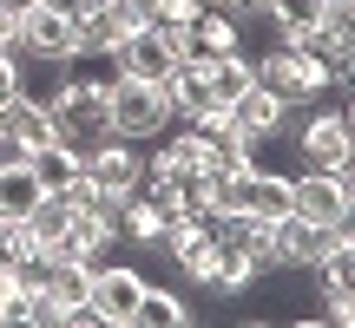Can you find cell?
Returning a JSON list of instances; mask_svg holds the SVG:
<instances>
[{"label":"cell","instance_id":"obj_1","mask_svg":"<svg viewBox=\"0 0 355 328\" xmlns=\"http://www.w3.org/2000/svg\"><path fill=\"white\" fill-rule=\"evenodd\" d=\"M105 125L112 138H158L171 125V99H165V79H132V73H112L105 86Z\"/></svg>","mask_w":355,"mask_h":328},{"label":"cell","instance_id":"obj_2","mask_svg":"<svg viewBox=\"0 0 355 328\" xmlns=\"http://www.w3.org/2000/svg\"><path fill=\"white\" fill-rule=\"evenodd\" d=\"M46 105H53V125H60V138H73L79 152H92L99 138H112V125H105V86H79V79H60Z\"/></svg>","mask_w":355,"mask_h":328},{"label":"cell","instance_id":"obj_3","mask_svg":"<svg viewBox=\"0 0 355 328\" xmlns=\"http://www.w3.org/2000/svg\"><path fill=\"white\" fill-rule=\"evenodd\" d=\"M257 86H263V92H277V99L296 112V105H316L322 92H329V73H322V66L309 60V53H296V46H277L263 66H257Z\"/></svg>","mask_w":355,"mask_h":328},{"label":"cell","instance_id":"obj_4","mask_svg":"<svg viewBox=\"0 0 355 328\" xmlns=\"http://www.w3.org/2000/svg\"><path fill=\"white\" fill-rule=\"evenodd\" d=\"M349 190H355L349 171H303V177H290V210L336 230V224H349Z\"/></svg>","mask_w":355,"mask_h":328},{"label":"cell","instance_id":"obj_5","mask_svg":"<svg viewBox=\"0 0 355 328\" xmlns=\"http://www.w3.org/2000/svg\"><path fill=\"white\" fill-rule=\"evenodd\" d=\"M79 39H73V13H60V7H26V13H13V53H33V60H46V66H60L66 53H73Z\"/></svg>","mask_w":355,"mask_h":328},{"label":"cell","instance_id":"obj_6","mask_svg":"<svg viewBox=\"0 0 355 328\" xmlns=\"http://www.w3.org/2000/svg\"><path fill=\"white\" fill-rule=\"evenodd\" d=\"M139 295H145V276H139V269H125V263L99 269V263H92V289H86L92 322H105V328H132V309H139Z\"/></svg>","mask_w":355,"mask_h":328},{"label":"cell","instance_id":"obj_7","mask_svg":"<svg viewBox=\"0 0 355 328\" xmlns=\"http://www.w3.org/2000/svg\"><path fill=\"white\" fill-rule=\"evenodd\" d=\"M296 152H303V171H349V105L316 112L296 138Z\"/></svg>","mask_w":355,"mask_h":328},{"label":"cell","instance_id":"obj_8","mask_svg":"<svg viewBox=\"0 0 355 328\" xmlns=\"http://www.w3.org/2000/svg\"><path fill=\"white\" fill-rule=\"evenodd\" d=\"M112 66L119 73H132V79H165L171 66H178V53H171V39H165V26H132L125 39L112 46Z\"/></svg>","mask_w":355,"mask_h":328},{"label":"cell","instance_id":"obj_9","mask_svg":"<svg viewBox=\"0 0 355 328\" xmlns=\"http://www.w3.org/2000/svg\"><path fill=\"white\" fill-rule=\"evenodd\" d=\"M86 177L105 197H132V190L145 184V164H139V152H125V138H99L86 152Z\"/></svg>","mask_w":355,"mask_h":328},{"label":"cell","instance_id":"obj_10","mask_svg":"<svg viewBox=\"0 0 355 328\" xmlns=\"http://www.w3.org/2000/svg\"><path fill=\"white\" fill-rule=\"evenodd\" d=\"M322 243H329V230L290 210V217H277V224H270V263H290V269H316Z\"/></svg>","mask_w":355,"mask_h":328},{"label":"cell","instance_id":"obj_11","mask_svg":"<svg viewBox=\"0 0 355 328\" xmlns=\"http://www.w3.org/2000/svg\"><path fill=\"white\" fill-rule=\"evenodd\" d=\"M0 131H7V138L20 145L26 158H33L40 145H53V138H60V125H53V105H46V99H26V92L0 105Z\"/></svg>","mask_w":355,"mask_h":328},{"label":"cell","instance_id":"obj_12","mask_svg":"<svg viewBox=\"0 0 355 328\" xmlns=\"http://www.w3.org/2000/svg\"><path fill=\"white\" fill-rule=\"evenodd\" d=\"M46 197V184H40V171H33V158H13V164H0V224H20L33 203Z\"/></svg>","mask_w":355,"mask_h":328},{"label":"cell","instance_id":"obj_13","mask_svg":"<svg viewBox=\"0 0 355 328\" xmlns=\"http://www.w3.org/2000/svg\"><path fill=\"white\" fill-rule=\"evenodd\" d=\"M165 99H171V118H191L198 105H211V66L204 60H178L165 73Z\"/></svg>","mask_w":355,"mask_h":328},{"label":"cell","instance_id":"obj_14","mask_svg":"<svg viewBox=\"0 0 355 328\" xmlns=\"http://www.w3.org/2000/svg\"><path fill=\"white\" fill-rule=\"evenodd\" d=\"M230 118H237V131L243 138H270V131L290 118V105L277 99V92H263V86H250L243 99H230Z\"/></svg>","mask_w":355,"mask_h":328},{"label":"cell","instance_id":"obj_15","mask_svg":"<svg viewBox=\"0 0 355 328\" xmlns=\"http://www.w3.org/2000/svg\"><path fill=\"white\" fill-rule=\"evenodd\" d=\"M257 276H263V269H257V256L243 250V243H230V237H217V263H211V289H217V295H243V289H250Z\"/></svg>","mask_w":355,"mask_h":328},{"label":"cell","instance_id":"obj_16","mask_svg":"<svg viewBox=\"0 0 355 328\" xmlns=\"http://www.w3.org/2000/svg\"><path fill=\"white\" fill-rule=\"evenodd\" d=\"M171 203H158V197H139V190H132L125 203H119V230H125L132 243H158L165 237V224H171Z\"/></svg>","mask_w":355,"mask_h":328},{"label":"cell","instance_id":"obj_17","mask_svg":"<svg viewBox=\"0 0 355 328\" xmlns=\"http://www.w3.org/2000/svg\"><path fill=\"white\" fill-rule=\"evenodd\" d=\"M33 171H40V184H46V190H60V184H73V177L86 171V152H79L73 138H53V145H40V152H33Z\"/></svg>","mask_w":355,"mask_h":328},{"label":"cell","instance_id":"obj_18","mask_svg":"<svg viewBox=\"0 0 355 328\" xmlns=\"http://www.w3.org/2000/svg\"><path fill=\"white\" fill-rule=\"evenodd\" d=\"M132 322H145V328H184L191 309H184V295H178V289H152V282H145V295H139V309H132Z\"/></svg>","mask_w":355,"mask_h":328},{"label":"cell","instance_id":"obj_19","mask_svg":"<svg viewBox=\"0 0 355 328\" xmlns=\"http://www.w3.org/2000/svg\"><path fill=\"white\" fill-rule=\"evenodd\" d=\"M250 86H257V66L243 60V53H224V60H211V99H217V105L243 99Z\"/></svg>","mask_w":355,"mask_h":328},{"label":"cell","instance_id":"obj_20","mask_svg":"<svg viewBox=\"0 0 355 328\" xmlns=\"http://www.w3.org/2000/svg\"><path fill=\"white\" fill-rule=\"evenodd\" d=\"M152 171H165V177H178V171H204V138H198V131H178L165 152H158Z\"/></svg>","mask_w":355,"mask_h":328},{"label":"cell","instance_id":"obj_21","mask_svg":"<svg viewBox=\"0 0 355 328\" xmlns=\"http://www.w3.org/2000/svg\"><path fill=\"white\" fill-rule=\"evenodd\" d=\"M270 20H277L283 33H296V26H316V20H322V0H270Z\"/></svg>","mask_w":355,"mask_h":328},{"label":"cell","instance_id":"obj_22","mask_svg":"<svg viewBox=\"0 0 355 328\" xmlns=\"http://www.w3.org/2000/svg\"><path fill=\"white\" fill-rule=\"evenodd\" d=\"M20 92H26L20 60H13V53H0V105H7V99H20Z\"/></svg>","mask_w":355,"mask_h":328},{"label":"cell","instance_id":"obj_23","mask_svg":"<svg viewBox=\"0 0 355 328\" xmlns=\"http://www.w3.org/2000/svg\"><path fill=\"white\" fill-rule=\"evenodd\" d=\"M198 7H204V13H230V20H237V13H243V0H198Z\"/></svg>","mask_w":355,"mask_h":328},{"label":"cell","instance_id":"obj_24","mask_svg":"<svg viewBox=\"0 0 355 328\" xmlns=\"http://www.w3.org/2000/svg\"><path fill=\"white\" fill-rule=\"evenodd\" d=\"M0 7H7V13H26V7H40V0H0Z\"/></svg>","mask_w":355,"mask_h":328},{"label":"cell","instance_id":"obj_25","mask_svg":"<svg viewBox=\"0 0 355 328\" xmlns=\"http://www.w3.org/2000/svg\"><path fill=\"white\" fill-rule=\"evenodd\" d=\"M243 7H257V13H270V0H243Z\"/></svg>","mask_w":355,"mask_h":328}]
</instances>
